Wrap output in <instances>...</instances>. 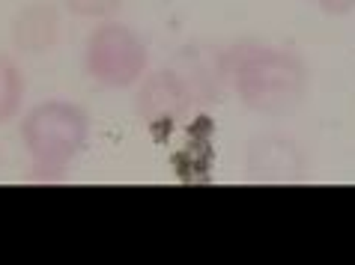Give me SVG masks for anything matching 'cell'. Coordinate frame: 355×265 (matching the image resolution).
<instances>
[{
    "label": "cell",
    "instance_id": "obj_10",
    "mask_svg": "<svg viewBox=\"0 0 355 265\" xmlns=\"http://www.w3.org/2000/svg\"><path fill=\"white\" fill-rule=\"evenodd\" d=\"M317 6L329 18H347L355 12V0H317Z\"/></svg>",
    "mask_w": 355,
    "mask_h": 265
},
{
    "label": "cell",
    "instance_id": "obj_6",
    "mask_svg": "<svg viewBox=\"0 0 355 265\" xmlns=\"http://www.w3.org/2000/svg\"><path fill=\"white\" fill-rule=\"evenodd\" d=\"M171 66L189 81L197 104H209L221 99L224 86H230L233 48L215 42H191L173 57Z\"/></svg>",
    "mask_w": 355,
    "mask_h": 265
},
{
    "label": "cell",
    "instance_id": "obj_9",
    "mask_svg": "<svg viewBox=\"0 0 355 265\" xmlns=\"http://www.w3.org/2000/svg\"><path fill=\"white\" fill-rule=\"evenodd\" d=\"M125 0H60V6L69 15L84 18V21H107L123 9Z\"/></svg>",
    "mask_w": 355,
    "mask_h": 265
},
{
    "label": "cell",
    "instance_id": "obj_7",
    "mask_svg": "<svg viewBox=\"0 0 355 265\" xmlns=\"http://www.w3.org/2000/svg\"><path fill=\"white\" fill-rule=\"evenodd\" d=\"M60 3L54 0H31L12 15L9 24V39H12L18 54H48L51 48H57L63 36V12Z\"/></svg>",
    "mask_w": 355,
    "mask_h": 265
},
{
    "label": "cell",
    "instance_id": "obj_3",
    "mask_svg": "<svg viewBox=\"0 0 355 265\" xmlns=\"http://www.w3.org/2000/svg\"><path fill=\"white\" fill-rule=\"evenodd\" d=\"M81 63L87 77L102 90H132L150 72V45L132 24L107 18L87 33Z\"/></svg>",
    "mask_w": 355,
    "mask_h": 265
},
{
    "label": "cell",
    "instance_id": "obj_8",
    "mask_svg": "<svg viewBox=\"0 0 355 265\" xmlns=\"http://www.w3.org/2000/svg\"><path fill=\"white\" fill-rule=\"evenodd\" d=\"M27 102V75L9 54H0V125L12 122Z\"/></svg>",
    "mask_w": 355,
    "mask_h": 265
},
{
    "label": "cell",
    "instance_id": "obj_1",
    "mask_svg": "<svg viewBox=\"0 0 355 265\" xmlns=\"http://www.w3.org/2000/svg\"><path fill=\"white\" fill-rule=\"evenodd\" d=\"M230 86L257 116H287L304 102L311 72L295 51L245 42L233 48Z\"/></svg>",
    "mask_w": 355,
    "mask_h": 265
},
{
    "label": "cell",
    "instance_id": "obj_5",
    "mask_svg": "<svg viewBox=\"0 0 355 265\" xmlns=\"http://www.w3.org/2000/svg\"><path fill=\"white\" fill-rule=\"evenodd\" d=\"M245 176L257 185H293L308 176V152L287 134H257L245 146Z\"/></svg>",
    "mask_w": 355,
    "mask_h": 265
},
{
    "label": "cell",
    "instance_id": "obj_2",
    "mask_svg": "<svg viewBox=\"0 0 355 265\" xmlns=\"http://www.w3.org/2000/svg\"><path fill=\"white\" fill-rule=\"evenodd\" d=\"M90 113L78 102L48 99L21 116L18 137L33 164V176L57 179L72 167L90 143Z\"/></svg>",
    "mask_w": 355,
    "mask_h": 265
},
{
    "label": "cell",
    "instance_id": "obj_4",
    "mask_svg": "<svg viewBox=\"0 0 355 265\" xmlns=\"http://www.w3.org/2000/svg\"><path fill=\"white\" fill-rule=\"evenodd\" d=\"M197 107L189 81L173 66L146 72L135 84V116L150 129H173Z\"/></svg>",
    "mask_w": 355,
    "mask_h": 265
}]
</instances>
